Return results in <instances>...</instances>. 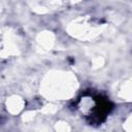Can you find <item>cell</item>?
I'll list each match as a JSON object with an SVG mask.
<instances>
[{"label": "cell", "instance_id": "6da1fadb", "mask_svg": "<svg viewBox=\"0 0 132 132\" xmlns=\"http://www.w3.org/2000/svg\"><path fill=\"white\" fill-rule=\"evenodd\" d=\"M96 106H95V113L97 116L98 121H103L105 119V116L112 109V104L106 99L101 96L96 97L95 99Z\"/></svg>", "mask_w": 132, "mask_h": 132}]
</instances>
